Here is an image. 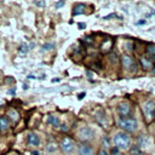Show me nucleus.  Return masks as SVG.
Here are the masks:
<instances>
[{
    "mask_svg": "<svg viewBox=\"0 0 155 155\" xmlns=\"http://www.w3.org/2000/svg\"><path fill=\"white\" fill-rule=\"evenodd\" d=\"M30 155H40V153L35 150V151H31V154H30Z\"/></svg>",
    "mask_w": 155,
    "mask_h": 155,
    "instance_id": "31",
    "label": "nucleus"
},
{
    "mask_svg": "<svg viewBox=\"0 0 155 155\" xmlns=\"http://www.w3.org/2000/svg\"><path fill=\"white\" fill-rule=\"evenodd\" d=\"M143 111L147 117V121H151L155 116V103L153 101H148L143 107Z\"/></svg>",
    "mask_w": 155,
    "mask_h": 155,
    "instance_id": "3",
    "label": "nucleus"
},
{
    "mask_svg": "<svg viewBox=\"0 0 155 155\" xmlns=\"http://www.w3.org/2000/svg\"><path fill=\"white\" fill-rule=\"evenodd\" d=\"M85 97V93H80L79 94V99H81V98H84Z\"/></svg>",
    "mask_w": 155,
    "mask_h": 155,
    "instance_id": "32",
    "label": "nucleus"
},
{
    "mask_svg": "<svg viewBox=\"0 0 155 155\" xmlns=\"http://www.w3.org/2000/svg\"><path fill=\"white\" fill-rule=\"evenodd\" d=\"M54 47V44H52V42H46V44H44L42 45V48H41V52H46V51H50V50H52Z\"/></svg>",
    "mask_w": 155,
    "mask_h": 155,
    "instance_id": "18",
    "label": "nucleus"
},
{
    "mask_svg": "<svg viewBox=\"0 0 155 155\" xmlns=\"http://www.w3.org/2000/svg\"><path fill=\"white\" fill-rule=\"evenodd\" d=\"M117 124L126 133H132L138 128V122L134 117H120Z\"/></svg>",
    "mask_w": 155,
    "mask_h": 155,
    "instance_id": "1",
    "label": "nucleus"
},
{
    "mask_svg": "<svg viewBox=\"0 0 155 155\" xmlns=\"http://www.w3.org/2000/svg\"><path fill=\"white\" fill-rule=\"evenodd\" d=\"M78 155H93V148L90 144H80L78 148Z\"/></svg>",
    "mask_w": 155,
    "mask_h": 155,
    "instance_id": "8",
    "label": "nucleus"
},
{
    "mask_svg": "<svg viewBox=\"0 0 155 155\" xmlns=\"http://www.w3.org/2000/svg\"><path fill=\"white\" fill-rule=\"evenodd\" d=\"M153 73H154V74H155V67H154V68H153Z\"/></svg>",
    "mask_w": 155,
    "mask_h": 155,
    "instance_id": "36",
    "label": "nucleus"
},
{
    "mask_svg": "<svg viewBox=\"0 0 155 155\" xmlns=\"http://www.w3.org/2000/svg\"><path fill=\"white\" fill-rule=\"evenodd\" d=\"M0 104H1V103H0Z\"/></svg>",
    "mask_w": 155,
    "mask_h": 155,
    "instance_id": "38",
    "label": "nucleus"
},
{
    "mask_svg": "<svg viewBox=\"0 0 155 155\" xmlns=\"http://www.w3.org/2000/svg\"><path fill=\"white\" fill-rule=\"evenodd\" d=\"M86 75H87V76H88V79L91 80V78H92V73H91L90 70H86Z\"/></svg>",
    "mask_w": 155,
    "mask_h": 155,
    "instance_id": "27",
    "label": "nucleus"
},
{
    "mask_svg": "<svg viewBox=\"0 0 155 155\" xmlns=\"http://www.w3.org/2000/svg\"><path fill=\"white\" fill-rule=\"evenodd\" d=\"M110 62H113V63H116L117 62V58H116V54L115 53L110 54Z\"/></svg>",
    "mask_w": 155,
    "mask_h": 155,
    "instance_id": "22",
    "label": "nucleus"
},
{
    "mask_svg": "<svg viewBox=\"0 0 155 155\" xmlns=\"http://www.w3.org/2000/svg\"><path fill=\"white\" fill-rule=\"evenodd\" d=\"M61 149L65 154L73 153V150H74V142H73V139H70L69 137H64L62 139V142H61Z\"/></svg>",
    "mask_w": 155,
    "mask_h": 155,
    "instance_id": "6",
    "label": "nucleus"
},
{
    "mask_svg": "<svg viewBox=\"0 0 155 155\" xmlns=\"http://www.w3.org/2000/svg\"><path fill=\"white\" fill-rule=\"evenodd\" d=\"M117 113L121 115L120 117H126V116H128L130 113H131V104L127 103V102L120 103L119 107H117Z\"/></svg>",
    "mask_w": 155,
    "mask_h": 155,
    "instance_id": "7",
    "label": "nucleus"
},
{
    "mask_svg": "<svg viewBox=\"0 0 155 155\" xmlns=\"http://www.w3.org/2000/svg\"><path fill=\"white\" fill-rule=\"evenodd\" d=\"M29 51V46H27V45H21V47H19V52H22V53H27Z\"/></svg>",
    "mask_w": 155,
    "mask_h": 155,
    "instance_id": "20",
    "label": "nucleus"
},
{
    "mask_svg": "<svg viewBox=\"0 0 155 155\" xmlns=\"http://www.w3.org/2000/svg\"><path fill=\"white\" fill-rule=\"evenodd\" d=\"M121 63H122L124 68H126L127 70L136 71V69H137V63H136V61L133 59V57H132V56L124 54V56L121 57Z\"/></svg>",
    "mask_w": 155,
    "mask_h": 155,
    "instance_id": "4",
    "label": "nucleus"
},
{
    "mask_svg": "<svg viewBox=\"0 0 155 155\" xmlns=\"http://www.w3.org/2000/svg\"><path fill=\"white\" fill-rule=\"evenodd\" d=\"M148 144H149V139L147 138V137H140L139 139H138V148L140 149V148H145V147H148Z\"/></svg>",
    "mask_w": 155,
    "mask_h": 155,
    "instance_id": "15",
    "label": "nucleus"
},
{
    "mask_svg": "<svg viewBox=\"0 0 155 155\" xmlns=\"http://www.w3.org/2000/svg\"><path fill=\"white\" fill-rule=\"evenodd\" d=\"M10 127V120L7 116H0V131L6 132Z\"/></svg>",
    "mask_w": 155,
    "mask_h": 155,
    "instance_id": "10",
    "label": "nucleus"
},
{
    "mask_svg": "<svg viewBox=\"0 0 155 155\" xmlns=\"http://www.w3.org/2000/svg\"><path fill=\"white\" fill-rule=\"evenodd\" d=\"M116 155H122V154H121V153H119V154H116Z\"/></svg>",
    "mask_w": 155,
    "mask_h": 155,
    "instance_id": "37",
    "label": "nucleus"
},
{
    "mask_svg": "<svg viewBox=\"0 0 155 155\" xmlns=\"http://www.w3.org/2000/svg\"><path fill=\"white\" fill-rule=\"evenodd\" d=\"M111 154H113V155H116V154H119V148L114 147V148L111 149Z\"/></svg>",
    "mask_w": 155,
    "mask_h": 155,
    "instance_id": "24",
    "label": "nucleus"
},
{
    "mask_svg": "<svg viewBox=\"0 0 155 155\" xmlns=\"http://www.w3.org/2000/svg\"><path fill=\"white\" fill-rule=\"evenodd\" d=\"M98 155H108V153H107L104 149H101L99 153H98Z\"/></svg>",
    "mask_w": 155,
    "mask_h": 155,
    "instance_id": "26",
    "label": "nucleus"
},
{
    "mask_svg": "<svg viewBox=\"0 0 155 155\" xmlns=\"http://www.w3.org/2000/svg\"><path fill=\"white\" fill-rule=\"evenodd\" d=\"M139 61H140V65H142V68H143V69H150V68H151V65H153V63H151L150 58L140 57V58H139Z\"/></svg>",
    "mask_w": 155,
    "mask_h": 155,
    "instance_id": "12",
    "label": "nucleus"
},
{
    "mask_svg": "<svg viewBox=\"0 0 155 155\" xmlns=\"http://www.w3.org/2000/svg\"><path fill=\"white\" fill-rule=\"evenodd\" d=\"M85 27H86L85 23H79V28H85Z\"/></svg>",
    "mask_w": 155,
    "mask_h": 155,
    "instance_id": "30",
    "label": "nucleus"
},
{
    "mask_svg": "<svg viewBox=\"0 0 155 155\" xmlns=\"http://www.w3.org/2000/svg\"><path fill=\"white\" fill-rule=\"evenodd\" d=\"M28 79H35V76H33V75H29V76H28Z\"/></svg>",
    "mask_w": 155,
    "mask_h": 155,
    "instance_id": "35",
    "label": "nucleus"
},
{
    "mask_svg": "<svg viewBox=\"0 0 155 155\" xmlns=\"http://www.w3.org/2000/svg\"><path fill=\"white\" fill-rule=\"evenodd\" d=\"M78 136H79V138H80L81 140H90L91 138H93V131H92L91 127L84 126V127H81V128L79 130Z\"/></svg>",
    "mask_w": 155,
    "mask_h": 155,
    "instance_id": "5",
    "label": "nucleus"
},
{
    "mask_svg": "<svg viewBox=\"0 0 155 155\" xmlns=\"http://www.w3.org/2000/svg\"><path fill=\"white\" fill-rule=\"evenodd\" d=\"M68 130H69V128H68L67 125H62V126H61V131H62V132H68Z\"/></svg>",
    "mask_w": 155,
    "mask_h": 155,
    "instance_id": "23",
    "label": "nucleus"
},
{
    "mask_svg": "<svg viewBox=\"0 0 155 155\" xmlns=\"http://www.w3.org/2000/svg\"><path fill=\"white\" fill-rule=\"evenodd\" d=\"M144 23H145V21H144V19H142V21H138V22H137V24H138V25H139V24H144Z\"/></svg>",
    "mask_w": 155,
    "mask_h": 155,
    "instance_id": "29",
    "label": "nucleus"
},
{
    "mask_svg": "<svg viewBox=\"0 0 155 155\" xmlns=\"http://www.w3.org/2000/svg\"><path fill=\"white\" fill-rule=\"evenodd\" d=\"M147 54H148L151 59H155V44H150V45L147 47Z\"/></svg>",
    "mask_w": 155,
    "mask_h": 155,
    "instance_id": "14",
    "label": "nucleus"
},
{
    "mask_svg": "<svg viewBox=\"0 0 155 155\" xmlns=\"http://www.w3.org/2000/svg\"><path fill=\"white\" fill-rule=\"evenodd\" d=\"M46 149H47V151H48V153H53V151H56V150H57V144H56L54 142H50V143H47Z\"/></svg>",
    "mask_w": 155,
    "mask_h": 155,
    "instance_id": "17",
    "label": "nucleus"
},
{
    "mask_svg": "<svg viewBox=\"0 0 155 155\" xmlns=\"http://www.w3.org/2000/svg\"><path fill=\"white\" fill-rule=\"evenodd\" d=\"M34 4H35L36 6H39V7H45V5H46L45 1H34Z\"/></svg>",
    "mask_w": 155,
    "mask_h": 155,
    "instance_id": "21",
    "label": "nucleus"
},
{
    "mask_svg": "<svg viewBox=\"0 0 155 155\" xmlns=\"http://www.w3.org/2000/svg\"><path fill=\"white\" fill-rule=\"evenodd\" d=\"M114 143H115L116 148L126 150L131 145V136L128 133H126V132H119L114 137Z\"/></svg>",
    "mask_w": 155,
    "mask_h": 155,
    "instance_id": "2",
    "label": "nucleus"
},
{
    "mask_svg": "<svg viewBox=\"0 0 155 155\" xmlns=\"http://www.w3.org/2000/svg\"><path fill=\"white\" fill-rule=\"evenodd\" d=\"M47 122H48L50 125L57 127V126L59 125V119H58V116H56V115H50V116L47 117Z\"/></svg>",
    "mask_w": 155,
    "mask_h": 155,
    "instance_id": "13",
    "label": "nucleus"
},
{
    "mask_svg": "<svg viewBox=\"0 0 155 155\" xmlns=\"http://www.w3.org/2000/svg\"><path fill=\"white\" fill-rule=\"evenodd\" d=\"M28 144L29 145H33V147H36L40 144V138L36 133H29L28 134Z\"/></svg>",
    "mask_w": 155,
    "mask_h": 155,
    "instance_id": "9",
    "label": "nucleus"
},
{
    "mask_svg": "<svg viewBox=\"0 0 155 155\" xmlns=\"http://www.w3.org/2000/svg\"><path fill=\"white\" fill-rule=\"evenodd\" d=\"M8 93H11V94H13V93H16V88H11V90L8 91Z\"/></svg>",
    "mask_w": 155,
    "mask_h": 155,
    "instance_id": "28",
    "label": "nucleus"
},
{
    "mask_svg": "<svg viewBox=\"0 0 155 155\" xmlns=\"http://www.w3.org/2000/svg\"><path fill=\"white\" fill-rule=\"evenodd\" d=\"M23 88H24V90H27V88H28V85H25V84H23Z\"/></svg>",
    "mask_w": 155,
    "mask_h": 155,
    "instance_id": "34",
    "label": "nucleus"
},
{
    "mask_svg": "<svg viewBox=\"0 0 155 155\" xmlns=\"http://www.w3.org/2000/svg\"><path fill=\"white\" fill-rule=\"evenodd\" d=\"M64 4H65V2H64L63 0H62V1H58V2H56V7H57V8H59V7H61V6H63Z\"/></svg>",
    "mask_w": 155,
    "mask_h": 155,
    "instance_id": "25",
    "label": "nucleus"
},
{
    "mask_svg": "<svg viewBox=\"0 0 155 155\" xmlns=\"http://www.w3.org/2000/svg\"><path fill=\"white\" fill-rule=\"evenodd\" d=\"M85 8H86V6H85L84 4H76V5L74 6V8H73V15H74V16L81 15V13L85 12Z\"/></svg>",
    "mask_w": 155,
    "mask_h": 155,
    "instance_id": "11",
    "label": "nucleus"
},
{
    "mask_svg": "<svg viewBox=\"0 0 155 155\" xmlns=\"http://www.w3.org/2000/svg\"><path fill=\"white\" fill-rule=\"evenodd\" d=\"M131 155H144V154L142 153V150L138 147H133L131 149Z\"/></svg>",
    "mask_w": 155,
    "mask_h": 155,
    "instance_id": "19",
    "label": "nucleus"
},
{
    "mask_svg": "<svg viewBox=\"0 0 155 155\" xmlns=\"http://www.w3.org/2000/svg\"><path fill=\"white\" fill-rule=\"evenodd\" d=\"M34 46H35V44H34V42H31V44H30V45H29V50H30V48H33V47H34Z\"/></svg>",
    "mask_w": 155,
    "mask_h": 155,
    "instance_id": "33",
    "label": "nucleus"
},
{
    "mask_svg": "<svg viewBox=\"0 0 155 155\" xmlns=\"http://www.w3.org/2000/svg\"><path fill=\"white\" fill-rule=\"evenodd\" d=\"M7 116H10V119H11L12 121H17V120H18V117H19L18 113H17L15 109H11V110L7 113Z\"/></svg>",
    "mask_w": 155,
    "mask_h": 155,
    "instance_id": "16",
    "label": "nucleus"
}]
</instances>
